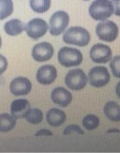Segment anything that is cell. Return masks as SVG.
Returning a JSON list of instances; mask_svg holds the SVG:
<instances>
[{
  "label": "cell",
  "mask_w": 120,
  "mask_h": 153,
  "mask_svg": "<svg viewBox=\"0 0 120 153\" xmlns=\"http://www.w3.org/2000/svg\"><path fill=\"white\" fill-rule=\"evenodd\" d=\"M66 44L83 47L88 45L90 42V34L85 28L75 26L69 28L63 37Z\"/></svg>",
  "instance_id": "cell-1"
},
{
  "label": "cell",
  "mask_w": 120,
  "mask_h": 153,
  "mask_svg": "<svg viewBox=\"0 0 120 153\" xmlns=\"http://www.w3.org/2000/svg\"><path fill=\"white\" fill-rule=\"evenodd\" d=\"M89 12L93 19L104 21L113 13L112 2L109 0H95L91 4Z\"/></svg>",
  "instance_id": "cell-2"
},
{
  "label": "cell",
  "mask_w": 120,
  "mask_h": 153,
  "mask_svg": "<svg viewBox=\"0 0 120 153\" xmlns=\"http://www.w3.org/2000/svg\"><path fill=\"white\" fill-rule=\"evenodd\" d=\"M83 59L81 52L71 47H63L58 53L59 62L65 68L79 66L83 62Z\"/></svg>",
  "instance_id": "cell-3"
},
{
  "label": "cell",
  "mask_w": 120,
  "mask_h": 153,
  "mask_svg": "<svg viewBox=\"0 0 120 153\" xmlns=\"http://www.w3.org/2000/svg\"><path fill=\"white\" fill-rule=\"evenodd\" d=\"M88 78L83 70H71L65 76V84L73 91H80L86 86Z\"/></svg>",
  "instance_id": "cell-4"
},
{
  "label": "cell",
  "mask_w": 120,
  "mask_h": 153,
  "mask_svg": "<svg viewBox=\"0 0 120 153\" xmlns=\"http://www.w3.org/2000/svg\"><path fill=\"white\" fill-rule=\"evenodd\" d=\"M119 33L117 24L112 21H104L96 27V34L100 39L106 42L115 41Z\"/></svg>",
  "instance_id": "cell-5"
},
{
  "label": "cell",
  "mask_w": 120,
  "mask_h": 153,
  "mask_svg": "<svg viewBox=\"0 0 120 153\" xmlns=\"http://www.w3.org/2000/svg\"><path fill=\"white\" fill-rule=\"evenodd\" d=\"M70 17L64 11H58L53 14L50 19V33L53 36L62 34L67 27Z\"/></svg>",
  "instance_id": "cell-6"
},
{
  "label": "cell",
  "mask_w": 120,
  "mask_h": 153,
  "mask_svg": "<svg viewBox=\"0 0 120 153\" xmlns=\"http://www.w3.org/2000/svg\"><path fill=\"white\" fill-rule=\"evenodd\" d=\"M89 79L92 86L101 88L109 82L110 76L106 67L96 66L89 71Z\"/></svg>",
  "instance_id": "cell-7"
},
{
  "label": "cell",
  "mask_w": 120,
  "mask_h": 153,
  "mask_svg": "<svg viewBox=\"0 0 120 153\" xmlns=\"http://www.w3.org/2000/svg\"><path fill=\"white\" fill-rule=\"evenodd\" d=\"M48 28V24L45 20L40 18H35L28 22L26 26L25 30L30 38L38 40L45 34Z\"/></svg>",
  "instance_id": "cell-8"
},
{
  "label": "cell",
  "mask_w": 120,
  "mask_h": 153,
  "mask_svg": "<svg viewBox=\"0 0 120 153\" xmlns=\"http://www.w3.org/2000/svg\"><path fill=\"white\" fill-rule=\"evenodd\" d=\"M90 57L93 62L97 64H106L112 57V51L110 47L102 44L93 46L90 51Z\"/></svg>",
  "instance_id": "cell-9"
},
{
  "label": "cell",
  "mask_w": 120,
  "mask_h": 153,
  "mask_svg": "<svg viewBox=\"0 0 120 153\" xmlns=\"http://www.w3.org/2000/svg\"><path fill=\"white\" fill-rule=\"evenodd\" d=\"M54 49L48 42H41L35 45L32 49V57L38 62H45L54 55Z\"/></svg>",
  "instance_id": "cell-10"
},
{
  "label": "cell",
  "mask_w": 120,
  "mask_h": 153,
  "mask_svg": "<svg viewBox=\"0 0 120 153\" xmlns=\"http://www.w3.org/2000/svg\"><path fill=\"white\" fill-rule=\"evenodd\" d=\"M32 89V84L26 77H17L11 82L10 91L15 96H23L28 94Z\"/></svg>",
  "instance_id": "cell-11"
},
{
  "label": "cell",
  "mask_w": 120,
  "mask_h": 153,
  "mask_svg": "<svg viewBox=\"0 0 120 153\" xmlns=\"http://www.w3.org/2000/svg\"><path fill=\"white\" fill-rule=\"evenodd\" d=\"M57 77V71L54 66L45 65L40 67L37 73V80L43 85H50Z\"/></svg>",
  "instance_id": "cell-12"
},
{
  "label": "cell",
  "mask_w": 120,
  "mask_h": 153,
  "mask_svg": "<svg viewBox=\"0 0 120 153\" xmlns=\"http://www.w3.org/2000/svg\"><path fill=\"white\" fill-rule=\"evenodd\" d=\"M51 97L53 102L61 107H66L72 102V95L70 91L62 87L54 89Z\"/></svg>",
  "instance_id": "cell-13"
},
{
  "label": "cell",
  "mask_w": 120,
  "mask_h": 153,
  "mask_svg": "<svg viewBox=\"0 0 120 153\" xmlns=\"http://www.w3.org/2000/svg\"><path fill=\"white\" fill-rule=\"evenodd\" d=\"M30 108V104L28 100L21 99L16 100L11 103L10 112L16 119L24 118V116Z\"/></svg>",
  "instance_id": "cell-14"
},
{
  "label": "cell",
  "mask_w": 120,
  "mask_h": 153,
  "mask_svg": "<svg viewBox=\"0 0 120 153\" xmlns=\"http://www.w3.org/2000/svg\"><path fill=\"white\" fill-rule=\"evenodd\" d=\"M47 121L50 126L59 127L64 123L66 120V114L61 110L52 108L47 113Z\"/></svg>",
  "instance_id": "cell-15"
},
{
  "label": "cell",
  "mask_w": 120,
  "mask_h": 153,
  "mask_svg": "<svg viewBox=\"0 0 120 153\" xmlns=\"http://www.w3.org/2000/svg\"><path fill=\"white\" fill-rule=\"evenodd\" d=\"M4 30L8 35L16 36L20 35L26 30V26L21 20L14 19L6 22L4 25Z\"/></svg>",
  "instance_id": "cell-16"
},
{
  "label": "cell",
  "mask_w": 120,
  "mask_h": 153,
  "mask_svg": "<svg viewBox=\"0 0 120 153\" xmlns=\"http://www.w3.org/2000/svg\"><path fill=\"white\" fill-rule=\"evenodd\" d=\"M104 112L108 119L113 121H120V105L115 102H108L104 108Z\"/></svg>",
  "instance_id": "cell-17"
},
{
  "label": "cell",
  "mask_w": 120,
  "mask_h": 153,
  "mask_svg": "<svg viewBox=\"0 0 120 153\" xmlns=\"http://www.w3.org/2000/svg\"><path fill=\"white\" fill-rule=\"evenodd\" d=\"M16 126V118L12 114L4 113L0 114V132L10 131Z\"/></svg>",
  "instance_id": "cell-18"
},
{
  "label": "cell",
  "mask_w": 120,
  "mask_h": 153,
  "mask_svg": "<svg viewBox=\"0 0 120 153\" xmlns=\"http://www.w3.org/2000/svg\"><path fill=\"white\" fill-rule=\"evenodd\" d=\"M26 120L32 124H39L43 120V114L37 108H30L24 116Z\"/></svg>",
  "instance_id": "cell-19"
},
{
  "label": "cell",
  "mask_w": 120,
  "mask_h": 153,
  "mask_svg": "<svg viewBox=\"0 0 120 153\" xmlns=\"http://www.w3.org/2000/svg\"><path fill=\"white\" fill-rule=\"evenodd\" d=\"M30 5L34 12L43 13L49 10L51 0H30Z\"/></svg>",
  "instance_id": "cell-20"
},
{
  "label": "cell",
  "mask_w": 120,
  "mask_h": 153,
  "mask_svg": "<svg viewBox=\"0 0 120 153\" xmlns=\"http://www.w3.org/2000/svg\"><path fill=\"white\" fill-rule=\"evenodd\" d=\"M13 3L12 0H0V20H3L12 14Z\"/></svg>",
  "instance_id": "cell-21"
},
{
  "label": "cell",
  "mask_w": 120,
  "mask_h": 153,
  "mask_svg": "<svg viewBox=\"0 0 120 153\" xmlns=\"http://www.w3.org/2000/svg\"><path fill=\"white\" fill-rule=\"evenodd\" d=\"M83 125L88 130H95L100 125V119L93 114H88L84 117Z\"/></svg>",
  "instance_id": "cell-22"
},
{
  "label": "cell",
  "mask_w": 120,
  "mask_h": 153,
  "mask_svg": "<svg viewBox=\"0 0 120 153\" xmlns=\"http://www.w3.org/2000/svg\"><path fill=\"white\" fill-rule=\"evenodd\" d=\"M110 68L115 77L120 78V56H115L110 63Z\"/></svg>",
  "instance_id": "cell-23"
},
{
  "label": "cell",
  "mask_w": 120,
  "mask_h": 153,
  "mask_svg": "<svg viewBox=\"0 0 120 153\" xmlns=\"http://www.w3.org/2000/svg\"><path fill=\"white\" fill-rule=\"evenodd\" d=\"M63 133L64 134H65V135H68V134H74V133L83 134L84 131L78 126L72 124V125L68 126L67 127H66L65 130H64Z\"/></svg>",
  "instance_id": "cell-24"
},
{
  "label": "cell",
  "mask_w": 120,
  "mask_h": 153,
  "mask_svg": "<svg viewBox=\"0 0 120 153\" xmlns=\"http://www.w3.org/2000/svg\"><path fill=\"white\" fill-rule=\"evenodd\" d=\"M8 62L6 57H4L3 55H0V75L3 74L7 68Z\"/></svg>",
  "instance_id": "cell-25"
},
{
  "label": "cell",
  "mask_w": 120,
  "mask_h": 153,
  "mask_svg": "<svg viewBox=\"0 0 120 153\" xmlns=\"http://www.w3.org/2000/svg\"><path fill=\"white\" fill-rule=\"evenodd\" d=\"M113 12L117 16H120V0H112Z\"/></svg>",
  "instance_id": "cell-26"
},
{
  "label": "cell",
  "mask_w": 120,
  "mask_h": 153,
  "mask_svg": "<svg viewBox=\"0 0 120 153\" xmlns=\"http://www.w3.org/2000/svg\"><path fill=\"white\" fill-rule=\"evenodd\" d=\"M48 136V135H53V134L52 133V132L50 131V130H46V129H42V130H40L39 132H37L36 134V135L35 136Z\"/></svg>",
  "instance_id": "cell-27"
},
{
  "label": "cell",
  "mask_w": 120,
  "mask_h": 153,
  "mask_svg": "<svg viewBox=\"0 0 120 153\" xmlns=\"http://www.w3.org/2000/svg\"><path fill=\"white\" fill-rule=\"evenodd\" d=\"M116 93H117V95L120 98V82H119L118 84L117 85V87H116Z\"/></svg>",
  "instance_id": "cell-28"
},
{
  "label": "cell",
  "mask_w": 120,
  "mask_h": 153,
  "mask_svg": "<svg viewBox=\"0 0 120 153\" xmlns=\"http://www.w3.org/2000/svg\"><path fill=\"white\" fill-rule=\"evenodd\" d=\"M1 44H2L1 38V37H0V48H1Z\"/></svg>",
  "instance_id": "cell-29"
},
{
  "label": "cell",
  "mask_w": 120,
  "mask_h": 153,
  "mask_svg": "<svg viewBox=\"0 0 120 153\" xmlns=\"http://www.w3.org/2000/svg\"><path fill=\"white\" fill-rule=\"evenodd\" d=\"M85 1H88V0H85Z\"/></svg>",
  "instance_id": "cell-30"
}]
</instances>
